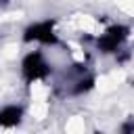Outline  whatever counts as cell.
<instances>
[{"label":"cell","instance_id":"1","mask_svg":"<svg viewBox=\"0 0 134 134\" xmlns=\"http://www.w3.org/2000/svg\"><path fill=\"white\" fill-rule=\"evenodd\" d=\"M128 27L126 25H113V27H109L98 40H96V44H98V50L100 52H115L117 48H119V44L128 38Z\"/></svg>","mask_w":134,"mask_h":134},{"label":"cell","instance_id":"2","mask_svg":"<svg viewBox=\"0 0 134 134\" xmlns=\"http://www.w3.org/2000/svg\"><path fill=\"white\" fill-rule=\"evenodd\" d=\"M25 42H42V44H57V36L52 31V21H42L34 23L25 29L23 34Z\"/></svg>","mask_w":134,"mask_h":134},{"label":"cell","instance_id":"3","mask_svg":"<svg viewBox=\"0 0 134 134\" xmlns=\"http://www.w3.org/2000/svg\"><path fill=\"white\" fill-rule=\"evenodd\" d=\"M21 69H23V77H25L27 82L40 80V77H44V75L48 73V65L44 63L42 52H29V54L23 59Z\"/></svg>","mask_w":134,"mask_h":134},{"label":"cell","instance_id":"4","mask_svg":"<svg viewBox=\"0 0 134 134\" xmlns=\"http://www.w3.org/2000/svg\"><path fill=\"white\" fill-rule=\"evenodd\" d=\"M21 115H23V111H21V107H4V109H0V126L2 128H10V126H17L19 121H21Z\"/></svg>","mask_w":134,"mask_h":134},{"label":"cell","instance_id":"5","mask_svg":"<svg viewBox=\"0 0 134 134\" xmlns=\"http://www.w3.org/2000/svg\"><path fill=\"white\" fill-rule=\"evenodd\" d=\"M92 84H94V82H92V77L80 80V82H77V86H75V92H77V94H82V92H88V90L92 88Z\"/></svg>","mask_w":134,"mask_h":134},{"label":"cell","instance_id":"6","mask_svg":"<svg viewBox=\"0 0 134 134\" xmlns=\"http://www.w3.org/2000/svg\"><path fill=\"white\" fill-rule=\"evenodd\" d=\"M119 134H134V117H130V119H126V121L121 124Z\"/></svg>","mask_w":134,"mask_h":134},{"label":"cell","instance_id":"7","mask_svg":"<svg viewBox=\"0 0 134 134\" xmlns=\"http://www.w3.org/2000/svg\"><path fill=\"white\" fill-rule=\"evenodd\" d=\"M0 2H2V4H6V2H8V0H0Z\"/></svg>","mask_w":134,"mask_h":134}]
</instances>
